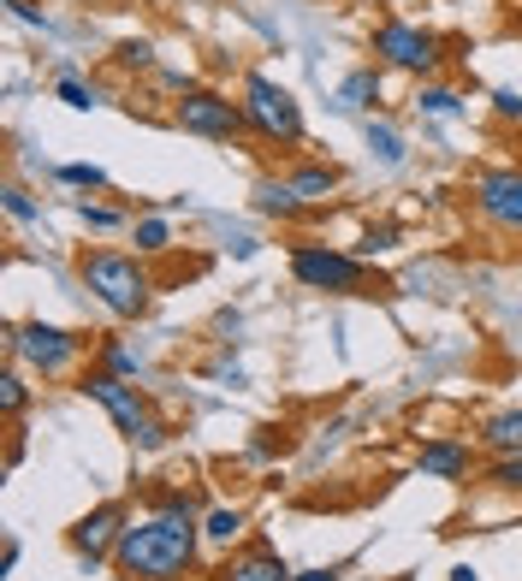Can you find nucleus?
<instances>
[{"label": "nucleus", "mask_w": 522, "mask_h": 581, "mask_svg": "<svg viewBox=\"0 0 522 581\" xmlns=\"http://www.w3.org/2000/svg\"><path fill=\"white\" fill-rule=\"evenodd\" d=\"M256 208L268 214V220H297V214H309L285 179H256Z\"/></svg>", "instance_id": "nucleus-16"}, {"label": "nucleus", "mask_w": 522, "mask_h": 581, "mask_svg": "<svg viewBox=\"0 0 522 581\" xmlns=\"http://www.w3.org/2000/svg\"><path fill=\"white\" fill-rule=\"evenodd\" d=\"M368 149H374V161H381V167H404V137L386 119H368Z\"/></svg>", "instance_id": "nucleus-21"}, {"label": "nucleus", "mask_w": 522, "mask_h": 581, "mask_svg": "<svg viewBox=\"0 0 522 581\" xmlns=\"http://www.w3.org/2000/svg\"><path fill=\"white\" fill-rule=\"evenodd\" d=\"M368 54H374V66L410 71V78H422V83H433V71L445 66V42L433 31H422V24L398 19V12H386L368 31Z\"/></svg>", "instance_id": "nucleus-5"}, {"label": "nucleus", "mask_w": 522, "mask_h": 581, "mask_svg": "<svg viewBox=\"0 0 522 581\" xmlns=\"http://www.w3.org/2000/svg\"><path fill=\"white\" fill-rule=\"evenodd\" d=\"M292 280L303 290H327V297H362L368 267L362 255H344L332 243H292Z\"/></svg>", "instance_id": "nucleus-7"}, {"label": "nucleus", "mask_w": 522, "mask_h": 581, "mask_svg": "<svg viewBox=\"0 0 522 581\" xmlns=\"http://www.w3.org/2000/svg\"><path fill=\"white\" fill-rule=\"evenodd\" d=\"M243 528H250V516L238 511V504H214V511H202V540L208 546H238L243 540Z\"/></svg>", "instance_id": "nucleus-15"}, {"label": "nucleus", "mask_w": 522, "mask_h": 581, "mask_svg": "<svg viewBox=\"0 0 522 581\" xmlns=\"http://www.w3.org/2000/svg\"><path fill=\"white\" fill-rule=\"evenodd\" d=\"M481 445L487 457H522V410H499L481 421Z\"/></svg>", "instance_id": "nucleus-14"}, {"label": "nucleus", "mask_w": 522, "mask_h": 581, "mask_svg": "<svg viewBox=\"0 0 522 581\" xmlns=\"http://www.w3.org/2000/svg\"><path fill=\"white\" fill-rule=\"evenodd\" d=\"M0 344H7L12 362H31V368L42 374V380H60V374H71L83 362V339L54 321H24V327H7L0 332Z\"/></svg>", "instance_id": "nucleus-6"}, {"label": "nucleus", "mask_w": 522, "mask_h": 581, "mask_svg": "<svg viewBox=\"0 0 522 581\" xmlns=\"http://www.w3.org/2000/svg\"><path fill=\"white\" fill-rule=\"evenodd\" d=\"M381 101V66H362L344 78V90H339V107H374Z\"/></svg>", "instance_id": "nucleus-18"}, {"label": "nucleus", "mask_w": 522, "mask_h": 581, "mask_svg": "<svg viewBox=\"0 0 522 581\" xmlns=\"http://www.w3.org/2000/svg\"><path fill=\"white\" fill-rule=\"evenodd\" d=\"M172 125L179 130H191V137H208V143H231V137H243V107L231 95H220V90H184L179 95V107H172Z\"/></svg>", "instance_id": "nucleus-8"}, {"label": "nucleus", "mask_w": 522, "mask_h": 581, "mask_svg": "<svg viewBox=\"0 0 522 581\" xmlns=\"http://www.w3.org/2000/svg\"><path fill=\"white\" fill-rule=\"evenodd\" d=\"M78 391L83 398H95L101 410L113 415V428L125 433L137 452H155V445H167V421H155V410H149V398H143L130 380H120V374H107V368H83L78 374Z\"/></svg>", "instance_id": "nucleus-3"}, {"label": "nucleus", "mask_w": 522, "mask_h": 581, "mask_svg": "<svg viewBox=\"0 0 522 581\" xmlns=\"http://www.w3.org/2000/svg\"><path fill=\"white\" fill-rule=\"evenodd\" d=\"M125 528H130V504H125V499H107V504H95L90 516L71 522V528H66V546L78 551L83 576L101 570V563H113V546H120Z\"/></svg>", "instance_id": "nucleus-9"}, {"label": "nucleus", "mask_w": 522, "mask_h": 581, "mask_svg": "<svg viewBox=\"0 0 522 581\" xmlns=\"http://www.w3.org/2000/svg\"><path fill=\"white\" fill-rule=\"evenodd\" d=\"M202 551V504L191 487L149 492V511L130 516V528L113 546V576L120 581H184Z\"/></svg>", "instance_id": "nucleus-1"}, {"label": "nucleus", "mask_w": 522, "mask_h": 581, "mask_svg": "<svg viewBox=\"0 0 522 581\" xmlns=\"http://www.w3.org/2000/svg\"><path fill=\"white\" fill-rule=\"evenodd\" d=\"M481 475H487V487H499V492H522V457H492Z\"/></svg>", "instance_id": "nucleus-26"}, {"label": "nucleus", "mask_w": 522, "mask_h": 581, "mask_svg": "<svg viewBox=\"0 0 522 581\" xmlns=\"http://www.w3.org/2000/svg\"><path fill=\"white\" fill-rule=\"evenodd\" d=\"M492 113H499V119H517V125H522V90H492Z\"/></svg>", "instance_id": "nucleus-31"}, {"label": "nucleus", "mask_w": 522, "mask_h": 581, "mask_svg": "<svg viewBox=\"0 0 522 581\" xmlns=\"http://www.w3.org/2000/svg\"><path fill=\"white\" fill-rule=\"evenodd\" d=\"M250 452L256 457H285V452H292V433H285V428H261Z\"/></svg>", "instance_id": "nucleus-29"}, {"label": "nucleus", "mask_w": 522, "mask_h": 581, "mask_svg": "<svg viewBox=\"0 0 522 581\" xmlns=\"http://www.w3.org/2000/svg\"><path fill=\"white\" fill-rule=\"evenodd\" d=\"M214 581H297V570H285V558L268 540H250V546L226 551V563L214 570Z\"/></svg>", "instance_id": "nucleus-11"}, {"label": "nucleus", "mask_w": 522, "mask_h": 581, "mask_svg": "<svg viewBox=\"0 0 522 581\" xmlns=\"http://www.w3.org/2000/svg\"><path fill=\"white\" fill-rule=\"evenodd\" d=\"M344 570H351V558H344V563H327V570H297V581H339Z\"/></svg>", "instance_id": "nucleus-33"}, {"label": "nucleus", "mask_w": 522, "mask_h": 581, "mask_svg": "<svg viewBox=\"0 0 522 581\" xmlns=\"http://www.w3.org/2000/svg\"><path fill=\"white\" fill-rule=\"evenodd\" d=\"M54 95H60L66 101V107H95V90H90V83H83V78H71V66H60V78H54Z\"/></svg>", "instance_id": "nucleus-24"}, {"label": "nucleus", "mask_w": 522, "mask_h": 581, "mask_svg": "<svg viewBox=\"0 0 522 581\" xmlns=\"http://www.w3.org/2000/svg\"><path fill=\"white\" fill-rule=\"evenodd\" d=\"M19 558H24V546H19V540H7V551H0V570L12 576V570H19Z\"/></svg>", "instance_id": "nucleus-34"}, {"label": "nucleus", "mask_w": 522, "mask_h": 581, "mask_svg": "<svg viewBox=\"0 0 522 581\" xmlns=\"http://www.w3.org/2000/svg\"><path fill=\"white\" fill-rule=\"evenodd\" d=\"M95 368L120 374V380H137V368H143V362H137V351H125L120 339H101V344H95Z\"/></svg>", "instance_id": "nucleus-20"}, {"label": "nucleus", "mask_w": 522, "mask_h": 581, "mask_svg": "<svg viewBox=\"0 0 522 581\" xmlns=\"http://www.w3.org/2000/svg\"><path fill=\"white\" fill-rule=\"evenodd\" d=\"M238 107H243V125H250L261 143H273V149H303V137H309L297 95L285 90V83H273L268 71H250V78H243Z\"/></svg>", "instance_id": "nucleus-4"}, {"label": "nucleus", "mask_w": 522, "mask_h": 581, "mask_svg": "<svg viewBox=\"0 0 522 581\" xmlns=\"http://www.w3.org/2000/svg\"><path fill=\"white\" fill-rule=\"evenodd\" d=\"M469 440H422V452H416V469L428 475V481H463L469 475Z\"/></svg>", "instance_id": "nucleus-12"}, {"label": "nucleus", "mask_w": 522, "mask_h": 581, "mask_svg": "<svg viewBox=\"0 0 522 581\" xmlns=\"http://www.w3.org/2000/svg\"><path fill=\"white\" fill-rule=\"evenodd\" d=\"M12 19L36 24V31H54V19H48V12H42V0H12Z\"/></svg>", "instance_id": "nucleus-30"}, {"label": "nucleus", "mask_w": 522, "mask_h": 581, "mask_svg": "<svg viewBox=\"0 0 522 581\" xmlns=\"http://www.w3.org/2000/svg\"><path fill=\"white\" fill-rule=\"evenodd\" d=\"M172 250V231H167V220H137V255H167Z\"/></svg>", "instance_id": "nucleus-25"}, {"label": "nucleus", "mask_w": 522, "mask_h": 581, "mask_svg": "<svg viewBox=\"0 0 522 581\" xmlns=\"http://www.w3.org/2000/svg\"><path fill=\"white\" fill-rule=\"evenodd\" d=\"M392 250H398V226H368V231H362V243H356V255H362V261L392 255Z\"/></svg>", "instance_id": "nucleus-28"}, {"label": "nucleus", "mask_w": 522, "mask_h": 581, "mask_svg": "<svg viewBox=\"0 0 522 581\" xmlns=\"http://www.w3.org/2000/svg\"><path fill=\"white\" fill-rule=\"evenodd\" d=\"M24 403H31V386H24L19 362L7 356V368H0V410H7V421H19V415H24Z\"/></svg>", "instance_id": "nucleus-19"}, {"label": "nucleus", "mask_w": 522, "mask_h": 581, "mask_svg": "<svg viewBox=\"0 0 522 581\" xmlns=\"http://www.w3.org/2000/svg\"><path fill=\"white\" fill-rule=\"evenodd\" d=\"M0 202H7V220H19V226H36V220H42L36 196L24 191V184H7V191H0Z\"/></svg>", "instance_id": "nucleus-23"}, {"label": "nucleus", "mask_w": 522, "mask_h": 581, "mask_svg": "<svg viewBox=\"0 0 522 581\" xmlns=\"http://www.w3.org/2000/svg\"><path fill=\"white\" fill-rule=\"evenodd\" d=\"M78 280H83V290H90L101 309L120 315V321L149 315L155 280H149V267H143L137 255H125V250H83L78 255Z\"/></svg>", "instance_id": "nucleus-2"}, {"label": "nucleus", "mask_w": 522, "mask_h": 581, "mask_svg": "<svg viewBox=\"0 0 522 581\" xmlns=\"http://www.w3.org/2000/svg\"><path fill=\"white\" fill-rule=\"evenodd\" d=\"M78 220L90 226V231H120V226H125V208H113V202H90V196H83V202H78Z\"/></svg>", "instance_id": "nucleus-22"}, {"label": "nucleus", "mask_w": 522, "mask_h": 581, "mask_svg": "<svg viewBox=\"0 0 522 581\" xmlns=\"http://www.w3.org/2000/svg\"><path fill=\"white\" fill-rule=\"evenodd\" d=\"M60 184H78V191H107V172L95 161H66L60 167Z\"/></svg>", "instance_id": "nucleus-27"}, {"label": "nucleus", "mask_w": 522, "mask_h": 581, "mask_svg": "<svg viewBox=\"0 0 522 581\" xmlns=\"http://www.w3.org/2000/svg\"><path fill=\"white\" fill-rule=\"evenodd\" d=\"M120 66H155V48H149V42H125V48H120Z\"/></svg>", "instance_id": "nucleus-32"}, {"label": "nucleus", "mask_w": 522, "mask_h": 581, "mask_svg": "<svg viewBox=\"0 0 522 581\" xmlns=\"http://www.w3.org/2000/svg\"><path fill=\"white\" fill-rule=\"evenodd\" d=\"M285 184L303 196V208H321V202H332L339 196V167H327V161H303V167H292L285 172Z\"/></svg>", "instance_id": "nucleus-13"}, {"label": "nucleus", "mask_w": 522, "mask_h": 581, "mask_svg": "<svg viewBox=\"0 0 522 581\" xmlns=\"http://www.w3.org/2000/svg\"><path fill=\"white\" fill-rule=\"evenodd\" d=\"M475 214H481L487 226L511 231V238H522V167H487L475 172Z\"/></svg>", "instance_id": "nucleus-10"}, {"label": "nucleus", "mask_w": 522, "mask_h": 581, "mask_svg": "<svg viewBox=\"0 0 522 581\" xmlns=\"http://www.w3.org/2000/svg\"><path fill=\"white\" fill-rule=\"evenodd\" d=\"M416 113H428V119H457L463 113V95L452 90V83H422V90H416Z\"/></svg>", "instance_id": "nucleus-17"}, {"label": "nucleus", "mask_w": 522, "mask_h": 581, "mask_svg": "<svg viewBox=\"0 0 522 581\" xmlns=\"http://www.w3.org/2000/svg\"><path fill=\"white\" fill-rule=\"evenodd\" d=\"M452 581H481V576H475L469 563H457V570H452Z\"/></svg>", "instance_id": "nucleus-35"}]
</instances>
